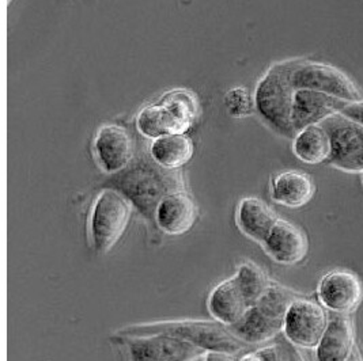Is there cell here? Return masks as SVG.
Returning <instances> with one entry per match:
<instances>
[{"label": "cell", "instance_id": "cell-1", "mask_svg": "<svg viewBox=\"0 0 363 361\" xmlns=\"http://www.w3.org/2000/svg\"><path fill=\"white\" fill-rule=\"evenodd\" d=\"M104 188H112L120 192L154 231L158 230L155 212L160 202L167 195L186 190L180 170L164 168L155 164L150 155L136 156L127 168L109 176Z\"/></svg>", "mask_w": 363, "mask_h": 361}, {"label": "cell", "instance_id": "cell-2", "mask_svg": "<svg viewBox=\"0 0 363 361\" xmlns=\"http://www.w3.org/2000/svg\"><path fill=\"white\" fill-rule=\"evenodd\" d=\"M298 62L299 57L274 63L263 74L253 91L255 113L271 131L291 140L297 133L291 118L296 94L291 75Z\"/></svg>", "mask_w": 363, "mask_h": 361}, {"label": "cell", "instance_id": "cell-3", "mask_svg": "<svg viewBox=\"0 0 363 361\" xmlns=\"http://www.w3.org/2000/svg\"><path fill=\"white\" fill-rule=\"evenodd\" d=\"M154 334H170L196 345L203 350L220 352L229 355H240L250 346L242 343L233 334L229 326L218 321L203 319H182V321H161L138 323L120 328L113 336L117 337H142Z\"/></svg>", "mask_w": 363, "mask_h": 361}, {"label": "cell", "instance_id": "cell-4", "mask_svg": "<svg viewBox=\"0 0 363 361\" xmlns=\"http://www.w3.org/2000/svg\"><path fill=\"white\" fill-rule=\"evenodd\" d=\"M297 297L293 291L271 282L257 303L229 328L249 346L267 343L283 331L286 314Z\"/></svg>", "mask_w": 363, "mask_h": 361}, {"label": "cell", "instance_id": "cell-5", "mask_svg": "<svg viewBox=\"0 0 363 361\" xmlns=\"http://www.w3.org/2000/svg\"><path fill=\"white\" fill-rule=\"evenodd\" d=\"M133 210V204L116 189H101L89 216L90 242L96 253H108L121 239L131 222Z\"/></svg>", "mask_w": 363, "mask_h": 361}, {"label": "cell", "instance_id": "cell-6", "mask_svg": "<svg viewBox=\"0 0 363 361\" xmlns=\"http://www.w3.org/2000/svg\"><path fill=\"white\" fill-rule=\"evenodd\" d=\"M291 82L296 90H314L347 102L363 99L362 91L350 75L337 67L299 57Z\"/></svg>", "mask_w": 363, "mask_h": 361}, {"label": "cell", "instance_id": "cell-7", "mask_svg": "<svg viewBox=\"0 0 363 361\" xmlns=\"http://www.w3.org/2000/svg\"><path fill=\"white\" fill-rule=\"evenodd\" d=\"M112 340L124 348L128 361H196L207 355L196 345L170 334L112 336Z\"/></svg>", "mask_w": 363, "mask_h": 361}, {"label": "cell", "instance_id": "cell-8", "mask_svg": "<svg viewBox=\"0 0 363 361\" xmlns=\"http://www.w3.org/2000/svg\"><path fill=\"white\" fill-rule=\"evenodd\" d=\"M321 125L327 130L332 143V167L345 173H363V125L342 113L330 115Z\"/></svg>", "mask_w": 363, "mask_h": 361}, {"label": "cell", "instance_id": "cell-9", "mask_svg": "<svg viewBox=\"0 0 363 361\" xmlns=\"http://www.w3.org/2000/svg\"><path fill=\"white\" fill-rule=\"evenodd\" d=\"M328 322L327 314L320 304L303 297H297L286 314L283 333L294 346L315 349Z\"/></svg>", "mask_w": 363, "mask_h": 361}, {"label": "cell", "instance_id": "cell-10", "mask_svg": "<svg viewBox=\"0 0 363 361\" xmlns=\"http://www.w3.org/2000/svg\"><path fill=\"white\" fill-rule=\"evenodd\" d=\"M93 155L105 174L115 176L135 159L133 136L118 124H105L94 136Z\"/></svg>", "mask_w": 363, "mask_h": 361}, {"label": "cell", "instance_id": "cell-11", "mask_svg": "<svg viewBox=\"0 0 363 361\" xmlns=\"http://www.w3.org/2000/svg\"><path fill=\"white\" fill-rule=\"evenodd\" d=\"M318 300L327 310L346 315L357 310L363 299L361 279L350 270L337 269L320 280L317 288Z\"/></svg>", "mask_w": 363, "mask_h": 361}, {"label": "cell", "instance_id": "cell-12", "mask_svg": "<svg viewBox=\"0 0 363 361\" xmlns=\"http://www.w3.org/2000/svg\"><path fill=\"white\" fill-rule=\"evenodd\" d=\"M199 210L194 197L186 192L180 190L167 195L158 205L155 212L157 229L166 235H184L196 224Z\"/></svg>", "mask_w": 363, "mask_h": 361}, {"label": "cell", "instance_id": "cell-13", "mask_svg": "<svg viewBox=\"0 0 363 361\" xmlns=\"http://www.w3.org/2000/svg\"><path fill=\"white\" fill-rule=\"evenodd\" d=\"M262 246L275 263L296 265L306 257L309 243L306 235L297 226L278 219Z\"/></svg>", "mask_w": 363, "mask_h": 361}, {"label": "cell", "instance_id": "cell-14", "mask_svg": "<svg viewBox=\"0 0 363 361\" xmlns=\"http://www.w3.org/2000/svg\"><path fill=\"white\" fill-rule=\"evenodd\" d=\"M347 101L330 97L314 90H296L293 103V125L296 132L309 125H317L337 115L345 108Z\"/></svg>", "mask_w": 363, "mask_h": 361}, {"label": "cell", "instance_id": "cell-15", "mask_svg": "<svg viewBox=\"0 0 363 361\" xmlns=\"http://www.w3.org/2000/svg\"><path fill=\"white\" fill-rule=\"evenodd\" d=\"M207 307L215 321L226 326L237 323L250 309L242 288L234 276L215 287L208 296Z\"/></svg>", "mask_w": 363, "mask_h": 361}, {"label": "cell", "instance_id": "cell-16", "mask_svg": "<svg viewBox=\"0 0 363 361\" xmlns=\"http://www.w3.org/2000/svg\"><path fill=\"white\" fill-rule=\"evenodd\" d=\"M315 193L314 180L308 173L286 170L271 180V198L287 208L305 207Z\"/></svg>", "mask_w": 363, "mask_h": 361}, {"label": "cell", "instance_id": "cell-17", "mask_svg": "<svg viewBox=\"0 0 363 361\" xmlns=\"http://www.w3.org/2000/svg\"><path fill=\"white\" fill-rule=\"evenodd\" d=\"M354 328L346 315L337 314L328 322L315 346L317 361H347L354 352Z\"/></svg>", "mask_w": 363, "mask_h": 361}, {"label": "cell", "instance_id": "cell-18", "mask_svg": "<svg viewBox=\"0 0 363 361\" xmlns=\"http://www.w3.org/2000/svg\"><path fill=\"white\" fill-rule=\"evenodd\" d=\"M278 219L279 217L264 201L257 197L242 198L235 212L237 227L249 239L260 245L274 229Z\"/></svg>", "mask_w": 363, "mask_h": 361}, {"label": "cell", "instance_id": "cell-19", "mask_svg": "<svg viewBox=\"0 0 363 361\" xmlns=\"http://www.w3.org/2000/svg\"><path fill=\"white\" fill-rule=\"evenodd\" d=\"M195 152L194 142L185 133H170L151 140V159L167 170H180L188 164Z\"/></svg>", "mask_w": 363, "mask_h": 361}, {"label": "cell", "instance_id": "cell-20", "mask_svg": "<svg viewBox=\"0 0 363 361\" xmlns=\"http://www.w3.org/2000/svg\"><path fill=\"white\" fill-rule=\"evenodd\" d=\"M172 118L176 133H186L199 117L198 96L188 88H173L164 93L157 101Z\"/></svg>", "mask_w": 363, "mask_h": 361}, {"label": "cell", "instance_id": "cell-21", "mask_svg": "<svg viewBox=\"0 0 363 361\" xmlns=\"http://www.w3.org/2000/svg\"><path fill=\"white\" fill-rule=\"evenodd\" d=\"M332 143L327 130L321 125H309L298 131L293 139V152L301 162L320 164L330 161Z\"/></svg>", "mask_w": 363, "mask_h": 361}, {"label": "cell", "instance_id": "cell-22", "mask_svg": "<svg viewBox=\"0 0 363 361\" xmlns=\"http://www.w3.org/2000/svg\"><path fill=\"white\" fill-rule=\"evenodd\" d=\"M135 125L138 132L147 140H155L161 136L173 133L170 120L162 106L157 102L139 110L135 118Z\"/></svg>", "mask_w": 363, "mask_h": 361}, {"label": "cell", "instance_id": "cell-23", "mask_svg": "<svg viewBox=\"0 0 363 361\" xmlns=\"http://www.w3.org/2000/svg\"><path fill=\"white\" fill-rule=\"evenodd\" d=\"M234 277L242 288V292L248 300L249 306H255L257 300L263 296L265 290L271 284L267 279L264 272L255 263H244L238 266Z\"/></svg>", "mask_w": 363, "mask_h": 361}, {"label": "cell", "instance_id": "cell-24", "mask_svg": "<svg viewBox=\"0 0 363 361\" xmlns=\"http://www.w3.org/2000/svg\"><path fill=\"white\" fill-rule=\"evenodd\" d=\"M225 106L228 113L235 118H244L255 113L253 96L247 87L237 86L230 88L225 96Z\"/></svg>", "mask_w": 363, "mask_h": 361}, {"label": "cell", "instance_id": "cell-25", "mask_svg": "<svg viewBox=\"0 0 363 361\" xmlns=\"http://www.w3.org/2000/svg\"><path fill=\"white\" fill-rule=\"evenodd\" d=\"M238 361H281V353L275 346L257 349L242 355Z\"/></svg>", "mask_w": 363, "mask_h": 361}, {"label": "cell", "instance_id": "cell-26", "mask_svg": "<svg viewBox=\"0 0 363 361\" xmlns=\"http://www.w3.org/2000/svg\"><path fill=\"white\" fill-rule=\"evenodd\" d=\"M340 113L348 117L350 120L363 125V99L347 102Z\"/></svg>", "mask_w": 363, "mask_h": 361}, {"label": "cell", "instance_id": "cell-27", "mask_svg": "<svg viewBox=\"0 0 363 361\" xmlns=\"http://www.w3.org/2000/svg\"><path fill=\"white\" fill-rule=\"evenodd\" d=\"M240 357L229 355V353H220V352H208L201 361H238Z\"/></svg>", "mask_w": 363, "mask_h": 361}, {"label": "cell", "instance_id": "cell-28", "mask_svg": "<svg viewBox=\"0 0 363 361\" xmlns=\"http://www.w3.org/2000/svg\"><path fill=\"white\" fill-rule=\"evenodd\" d=\"M347 361H363V355L362 352L355 346L354 348V352L351 353V356H350V359Z\"/></svg>", "mask_w": 363, "mask_h": 361}, {"label": "cell", "instance_id": "cell-29", "mask_svg": "<svg viewBox=\"0 0 363 361\" xmlns=\"http://www.w3.org/2000/svg\"><path fill=\"white\" fill-rule=\"evenodd\" d=\"M289 361H305L303 357L301 356V353L297 352L296 349H290L289 352Z\"/></svg>", "mask_w": 363, "mask_h": 361}, {"label": "cell", "instance_id": "cell-30", "mask_svg": "<svg viewBox=\"0 0 363 361\" xmlns=\"http://www.w3.org/2000/svg\"><path fill=\"white\" fill-rule=\"evenodd\" d=\"M362 182H363V173H362Z\"/></svg>", "mask_w": 363, "mask_h": 361}, {"label": "cell", "instance_id": "cell-31", "mask_svg": "<svg viewBox=\"0 0 363 361\" xmlns=\"http://www.w3.org/2000/svg\"><path fill=\"white\" fill-rule=\"evenodd\" d=\"M10 1H11V0H9V3H10Z\"/></svg>", "mask_w": 363, "mask_h": 361}]
</instances>
